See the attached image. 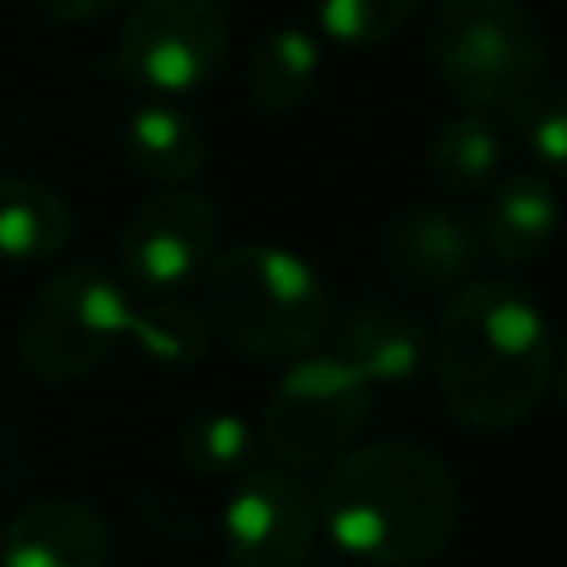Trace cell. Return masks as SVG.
Masks as SVG:
<instances>
[{
    "label": "cell",
    "instance_id": "6",
    "mask_svg": "<svg viewBox=\"0 0 567 567\" xmlns=\"http://www.w3.org/2000/svg\"><path fill=\"white\" fill-rule=\"evenodd\" d=\"M372 385H363L341 359L297 354L266 399V447L288 470H315L341 456L363 430Z\"/></svg>",
    "mask_w": 567,
    "mask_h": 567
},
{
    "label": "cell",
    "instance_id": "3",
    "mask_svg": "<svg viewBox=\"0 0 567 567\" xmlns=\"http://www.w3.org/2000/svg\"><path fill=\"white\" fill-rule=\"evenodd\" d=\"M204 315L252 359H297L328 328L319 270L279 244H235L204 266Z\"/></svg>",
    "mask_w": 567,
    "mask_h": 567
},
{
    "label": "cell",
    "instance_id": "22",
    "mask_svg": "<svg viewBox=\"0 0 567 567\" xmlns=\"http://www.w3.org/2000/svg\"><path fill=\"white\" fill-rule=\"evenodd\" d=\"M120 0H40V9L49 13V18H58V22H93V18H102V13H111Z\"/></svg>",
    "mask_w": 567,
    "mask_h": 567
},
{
    "label": "cell",
    "instance_id": "5",
    "mask_svg": "<svg viewBox=\"0 0 567 567\" xmlns=\"http://www.w3.org/2000/svg\"><path fill=\"white\" fill-rule=\"evenodd\" d=\"M128 319L133 301L111 275L71 266L27 306L18 323V359L40 381H75L106 363L128 337Z\"/></svg>",
    "mask_w": 567,
    "mask_h": 567
},
{
    "label": "cell",
    "instance_id": "15",
    "mask_svg": "<svg viewBox=\"0 0 567 567\" xmlns=\"http://www.w3.org/2000/svg\"><path fill=\"white\" fill-rule=\"evenodd\" d=\"M71 239L66 199L35 177H0V261L31 266L62 252Z\"/></svg>",
    "mask_w": 567,
    "mask_h": 567
},
{
    "label": "cell",
    "instance_id": "2",
    "mask_svg": "<svg viewBox=\"0 0 567 567\" xmlns=\"http://www.w3.org/2000/svg\"><path fill=\"white\" fill-rule=\"evenodd\" d=\"M315 501L328 536L372 567L425 563L461 527L452 470L430 447L399 439L350 443L323 465Z\"/></svg>",
    "mask_w": 567,
    "mask_h": 567
},
{
    "label": "cell",
    "instance_id": "11",
    "mask_svg": "<svg viewBox=\"0 0 567 567\" xmlns=\"http://www.w3.org/2000/svg\"><path fill=\"white\" fill-rule=\"evenodd\" d=\"M385 252L399 279L412 288H447L474 270L478 230L443 204H416L390 226Z\"/></svg>",
    "mask_w": 567,
    "mask_h": 567
},
{
    "label": "cell",
    "instance_id": "19",
    "mask_svg": "<svg viewBox=\"0 0 567 567\" xmlns=\"http://www.w3.org/2000/svg\"><path fill=\"white\" fill-rule=\"evenodd\" d=\"M177 456L186 461V470H195L204 478L239 474L252 461V430L235 412H199L182 425Z\"/></svg>",
    "mask_w": 567,
    "mask_h": 567
},
{
    "label": "cell",
    "instance_id": "8",
    "mask_svg": "<svg viewBox=\"0 0 567 567\" xmlns=\"http://www.w3.org/2000/svg\"><path fill=\"white\" fill-rule=\"evenodd\" d=\"M217 248V208L190 186L146 195L120 230L124 279L142 292H173L204 275Z\"/></svg>",
    "mask_w": 567,
    "mask_h": 567
},
{
    "label": "cell",
    "instance_id": "16",
    "mask_svg": "<svg viewBox=\"0 0 567 567\" xmlns=\"http://www.w3.org/2000/svg\"><path fill=\"white\" fill-rule=\"evenodd\" d=\"M319 80V40L306 27H275L257 40L244 66V93L252 106L284 115L297 111Z\"/></svg>",
    "mask_w": 567,
    "mask_h": 567
},
{
    "label": "cell",
    "instance_id": "13",
    "mask_svg": "<svg viewBox=\"0 0 567 567\" xmlns=\"http://www.w3.org/2000/svg\"><path fill=\"white\" fill-rule=\"evenodd\" d=\"M204 128L173 102H142L124 120L128 164L159 186H186L204 168Z\"/></svg>",
    "mask_w": 567,
    "mask_h": 567
},
{
    "label": "cell",
    "instance_id": "20",
    "mask_svg": "<svg viewBox=\"0 0 567 567\" xmlns=\"http://www.w3.org/2000/svg\"><path fill=\"white\" fill-rule=\"evenodd\" d=\"M319 31L350 49H372L390 35H399L421 0H310Z\"/></svg>",
    "mask_w": 567,
    "mask_h": 567
},
{
    "label": "cell",
    "instance_id": "14",
    "mask_svg": "<svg viewBox=\"0 0 567 567\" xmlns=\"http://www.w3.org/2000/svg\"><path fill=\"white\" fill-rule=\"evenodd\" d=\"M328 354L341 359L363 385H385V381L394 385L416 372L421 332L412 319H403L394 310H359L337 328Z\"/></svg>",
    "mask_w": 567,
    "mask_h": 567
},
{
    "label": "cell",
    "instance_id": "18",
    "mask_svg": "<svg viewBox=\"0 0 567 567\" xmlns=\"http://www.w3.org/2000/svg\"><path fill=\"white\" fill-rule=\"evenodd\" d=\"M128 337L155 359V363H199L213 346V323L199 306L190 301H151V306H133L128 319Z\"/></svg>",
    "mask_w": 567,
    "mask_h": 567
},
{
    "label": "cell",
    "instance_id": "7",
    "mask_svg": "<svg viewBox=\"0 0 567 567\" xmlns=\"http://www.w3.org/2000/svg\"><path fill=\"white\" fill-rule=\"evenodd\" d=\"M230 49L221 0H137L120 27V71L159 97L204 89Z\"/></svg>",
    "mask_w": 567,
    "mask_h": 567
},
{
    "label": "cell",
    "instance_id": "1",
    "mask_svg": "<svg viewBox=\"0 0 567 567\" xmlns=\"http://www.w3.org/2000/svg\"><path fill=\"white\" fill-rule=\"evenodd\" d=\"M554 332L514 279L465 284L434 332V381L447 412L470 430L518 425L549 390Z\"/></svg>",
    "mask_w": 567,
    "mask_h": 567
},
{
    "label": "cell",
    "instance_id": "10",
    "mask_svg": "<svg viewBox=\"0 0 567 567\" xmlns=\"http://www.w3.org/2000/svg\"><path fill=\"white\" fill-rule=\"evenodd\" d=\"M106 523L66 496L31 501L0 536V567H106Z\"/></svg>",
    "mask_w": 567,
    "mask_h": 567
},
{
    "label": "cell",
    "instance_id": "17",
    "mask_svg": "<svg viewBox=\"0 0 567 567\" xmlns=\"http://www.w3.org/2000/svg\"><path fill=\"white\" fill-rule=\"evenodd\" d=\"M501 159H505V137L483 111L443 120V128L430 142V173L452 195L483 190L496 177Z\"/></svg>",
    "mask_w": 567,
    "mask_h": 567
},
{
    "label": "cell",
    "instance_id": "12",
    "mask_svg": "<svg viewBox=\"0 0 567 567\" xmlns=\"http://www.w3.org/2000/svg\"><path fill=\"white\" fill-rule=\"evenodd\" d=\"M558 217L563 204L545 173H509L487 199L483 239L496 252V261L523 266L549 248V239L558 235Z\"/></svg>",
    "mask_w": 567,
    "mask_h": 567
},
{
    "label": "cell",
    "instance_id": "23",
    "mask_svg": "<svg viewBox=\"0 0 567 567\" xmlns=\"http://www.w3.org/2000/svg\"><path fill=\"white\" fill-rule=\"evenodd\" d=\"M558 394H563V408H567V350H563V363H558Z\"/></svg>",
    "mask_w": 567,
    "mask_h": 567
},
{
    "label": "cell",
    "instance_id": "21",
    "mask_svg": "<svg viewBox=\"0 0 567 567\" xmlns=\"http://www.w3.org/2000/svg\"><path fill=\"white\" fill-rule=\"evenodd\" d=\"M527 151L540 159L545 173L567 177V93H540L532 89L518 106H514Z\"/></svg>",
    "mask_w": 567,
    "mask_h": 567
},
{
    "label": "cell",
    "instance_id": "9",
    "mask_svg": "<svg viewBox=\"0 0 567 567\" xmlns=\"http://www.w3.org/2000/svg\"><path fill=\"white\" fill-rule=\"evenodd\" d=\"M235 567H301L319 536V501L292 470H252L221 514Z\"/></svg>",
    "mask_w": 567,
    "mask_h": 567
},
{
    "label": "cell",
    "instance_id": "4",
    "mask_svg": "<svg viewBox=\"0 0 567 567\" xmlns=\"http://www.w3.org/2000/svg\"><path fill=\"white\" fill-rule=\"evenodd\" d=\"M439 80L470 111H514L545 71V35L523 0H439L425 31Z\"/></svg>",
    "mask_w": 567,
    "mask_h": 567
}]
</instances>
